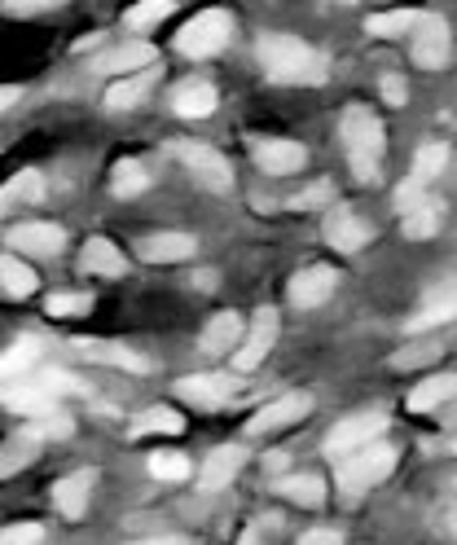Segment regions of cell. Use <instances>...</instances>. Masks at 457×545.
Here are the masks:
<instances>
[{"mask_svg":"<svg viewBox=\"0 0 457 545\" xmlns=\"http://www.w3.org/2000/svg\"><path fill=\"white\" fill-rule=\"evenodd\" d=\"M326 198H330V189H326V185H312L308 194H299L291 207H312V203H326Z\"/></svg>","mask_w":457,"mask_h":545,"instance_id":"681fc988","label":"cell"},{"mask_svg":"<svg viewBox=\"0 0 457 545\" xmlns=\"http://www.w3.org/2000/svg\"><path fill=\"white\" fill-rule=\"evenodd\" d=\"M93 299L88 295H49V317H75V313H88Z\"/></svg>","mask_w":457,"mask_h":545,"instance_id":"60d3db41","label":"cell"},{"mask_svg":"<svg viewBox=\"0 0 457 545\" xmlns=\"http://www.w3.org/2000/svg\"><path fill=\"white\" fill-rule=\"evenodd\" d=\"M80 269L84 273H102V277H119L124 273V251H119L110 238H88V247L80 255Z\"/></svg>","mask_w":457,"mask_h":545,"instance_id":"484cf974","label":"cell"},{"mask_svg":"<svg viewBox=\"0 0 457 545\" xmlns=\"http://www.w3.org/2000/svg\"><path fill=\"white\" fill-rule=\"evenodd\" d=\"M66 242V233L49 220H27V225L9 229V247H18L22 255H58Z\"/></svg>","mask_w":457,"mask_h":545,"instance_id":"5bb4252c","label":"cell"},{"mask_svg":"<svg viewBox=\"0 0 457 545\" xmlns=\"http://www.w3.org/2000/svg\"><path fill=\"white\" fill-rule=\"evenodd\" d=\"M146 93H150V75H128V80L110 84L106 106H110V110H132Z\"/></svg>","mask_w":457,"mask_h":545,"instance_id":"e575fe53","label":"cell"},{"mask_svg":"<svg viewBox=\"0 0 457 545\" xmlns=\"http://www.w3.org/2000/svg\"><path fill=\"white\" fill-rule=\"evenodd\" d=\"M299 545H343V537H339V528H312L299 537Z\"/></svg>","mask_w":457,"mask_h":545,"instance_id":"bcb514c9","label":"cell"},{"mask_svg":"<svg viewBox=\"0 0 457 545\" xmlns=\"http://www.w3.org/2000/svg\"><path fill=\"white\" fill-rule=\"evenodd\" d=\"M53 400H58V396H53L49 387L40 383V378H18V383H5V387H0V405L18 409V414H31V418L49 414Z\"/></svg>","mask_w":457,"mask_h":545,"instance_id":"9a60e30c","label":"cell"},{"mask_svg":"<svg viewBox=\"0 0 457 545\" xmlns=\"http://www.w3.org/2000/svg\"><path fill=\"white\" fill-rule=\"evenodd\" d=\"M44 528L40 524H9L0 528V545H40Z\"/></svg>","mask_w":457,"mask_h":545,"instance_id":"ab89813d","label":"cell"},{"mask_svg":"<svg viewBox=\"0 0 457 545\" xmlns=\"http://www.w3.org/2000/svg\"><path fill=\"white\" fill-rule=\"evenodd\" d=\"M189 471H194V466H189L185 453H154L150 458L154 480H189Z\"/></svg>","mask_w":457,"mask_h":545,"instance_id":"74e56055","label":"cell"},{"mask_svg":"<svg viewBox=\"0 0 457 545\" xmlns=\"http://www.w3.org/2000/svg\"><path fill=\"white\" fill-rule=\"evenodd\" d=\"M273 343H277V313L273 308H260L251 321V330L242 335L238 352H233V365H238V370H255V365L273 352Z\"/></svg>","mask_w":457,"mask_h":545,"instance_id":"52a82bcc","label":"cell"},{"mask_svg":"<svg viewBox=\"0 0 457 545\" xmlns=\"http://www.w3.org/2000/svg\"><path fill=\"white\" fill-rule=\"evenodd\" d=\"M321 233H326V242H330L334 251H343V255H356L365 242H370V225H365V220L356 216L352 207H330Z\"/></svg>","mask_w":457,"mask_h":545,"instance_id":"ba28073f","label":"cell"},{"mask_svg":"<svg viewBox=\"0 0 457 545\" xmlns=\"http://www.w3.org/2000/svg\"><path fill=\"white\" fill-rule=\"evenodd\" d=\"M36 361H40V343H36V339H18L14 348L0 357V387H5V383H18V378H27L31 370H36Z\"/></svg>","mask_w":457,"mask_h":545,"instance_id":"83f0119b","label":"cell"},{"mask_svg":"<svg viewBox=\"0 0 457 545\" xmlns=\"http://www.w3.org/2000/svg\"><path fill=\"white\" fill-rule=\"evenodd\" d=\"M422 198H427V185H418L414 176H409V181L396 189V211H409L414 203H422Z\"/></svg>","mask_w":457,"mask_h":545,"instance_id":"f6af8a7d","label":"cell"},{"mask_svg":"<svg viewBox=\"0 0 457 545\" xmlns=\"http://www.w3.org/2000/svg\"><path fill=\"white\" fill-rule=\"evenodd\" d=\"M238 545H260V541H255V532H247V537H242Z\"/></svg>","mask_w":457,"mask_h":545,"instance_id":"f5cc1de1","label":"cell"},{"mask_svg":"<svg viewBox=\"0 0 457 545\" xmlns=\"http://www.w3.org/2000/svg\"><path fill=\"white\" fill-rule=\"evenodd\" d=\"M304 414H312V396H304V392L277 396L247 422V431H255V436H264V431H282V427H291V422H299Z\"/></svg>","mask_w":457,"mask_h":545,"instance_id":"30bf717a","label":"cell"},{"mask_svg":"<svg viewBox=\"0 0 457 545\" xmlns=\"http://www.w3.org/2000/svg\"><path fill=\"white\" fill-rule=\"evenodd\" d=\"M176 396L194 409H220L233 396V383L225 374H189L176 383Z\"/></svg>","mask_w":457,"mask_h":545,"instance_id":"8fae6325","label":"cell"},{"mask_svg":"<svg viewBox=\"0 0 457 545\" xmlns=\"http://www.w3.org/2000/svg\"><path fill=\"white\" fill-rule=\"evenodd\" d=\"M414 62L427 66V71H440L449 62V22L440 14H427L422 27L414 31Z\"/></svg>","mask_w":457,"mask_h":545,"instance_id":"9c48e42d","label":"cell"},{"mask_svg":"<svg viewBox=\"0 0 457 545\" xmlns=\"http://www.w3.org/2000/svg\"><path fill=\"white\" fill-rule=\"evenodd\" d=\"M308 159V150L299 141H286V137H269V141H255V163L273 176H286V172H299Z\"/></svg>","mask_w":457,"mask_h":545,"instance_id":"e0dca14e","label":"cell"},{"mask_svg":"<svg viewBox=\"0 0 457 545\" xmlns=\"http://www.w3.org/2000/svg\"><path fill=\"white\" fill-rule=\"evenodd\" d=\"M440 220H444V203H436V198H422V203H414L409 211H400L405 238H431V233L440 229Z\"/></svg>","mask_w":457,"mask_h":545,"instance_id":"4316f807","label":"cell"},{"mask_svg":"<svg viewBox=\"0 0 457 545\" xmlns=\"http://www.w3.org/2000/svg\"><path fill=\"white\" fill-rule=\"evenodd\" d=\"M150 185V176H146V168H141L137 159H124L115 168V181H110V189H115L119 198H132V194H141V189Z\"/></svg>","mask_w":457,"mask_h":545,"instance_id":"d590c367","label":"cell"},{"mask_svg":"<svg viewBox=\"0 0 457 545\" xmlns=\"http://www.w3.org/2000/svg\"><path fill=\"white\" fill-rule=\"evenodd\" d=\"M18 97H22V88H18V84H0V110L18 106Z\"/></svg>","mask_w":457,"mask_h":545,"instance_id":"f907efd6","label":"cell"},{"mask_svg":"<svg viewBox=\"0 0 457 545\" xmlns=\"http://www.w3.org/2000/svg\"><path fill=\"white\" fill-rule=\"evenodd\" d=\"M154 62V49L150 44H119V49L102 53V58L93 62V71L102 75H124V71H141V66Z\"/></svg>","mask_w":457,"mask_h":545,"instance_id":"cb8c5ba5","label":"cell"},{"mask_svg":"<svg viewBox=\"0 0 457 545\" xmlns=\"http://www.w3.org/2000/svg\"><path fill=\"white\" fill-rule=\"evenodd\" d=\"M44 5H58V0H9V14H36V9H44Z\"/></svg>","mask_w":457,"mask_h":545,"instance_id":"c3c4849f","label":"cell"},{"mask_svg":"<svg viewBox=\"0 0 457 545\" xmlns=\"http://www.w3.org/2000/svg\"><path fill=\"white\" fill-rule=\"evenodd\" d=\"M194 251H198V242L189 233H154V238L137 242V255L146 264H176V260H189Z\"/></svg>","mask_w":457,"mask_h":545,"instance_id":"ac0fdd59","label":"cell"},{"mask_svg":"<svg viewBox=\"0 0 457 545\" xmlns=\"http://www.w3.org/2000/svg\"><path fill=\"white\" fill-rule=\"evenodd\" d=\"M172 5L176 0H137V5L128 9V27L146 31V27H154V22H163L167 14H172Z\"/></svg>","mask_w":457,"mask_h":545,"instance_id":"8d00e7d4","label":"cell"},{"mask_svg":"<svg viewBox=\"0 0 457 545\" xmlns=\"http://www.w3.org/2000/svg\"><path fill=\"white\" fill-rule=\"evenodd\" d=\"M172 154L185 163L189 172L198 176L207 189H216V194H229L233 189V168H229V159L220 150H211L203 146V141H172Z\"/></svg>","mask_w":457,"mask_h":545,"instance_id":"3957f363","label":"cell"},{"mask_svg":"<svg viewBox=\"0 0 457 545\" xmlns=\"http://www.w3.org/2000/svg\"><path fill=\"white\" fill-rule=\"evenodd\" d=\"M334 286H339V273L326 269V264H312V269L291 277V304L295 308H317L334 295Z\"/></svg>","mask_w":457,"mask_h":545,"instance_id":"7c38bea8","label":"cell"},{"mask_svg":"<svg viewBox=\"0 0 457 545\" xmlns=\"http://www.w3.org/2000/svg\"><path fill=\"white\" fill-rule=\"evenodd\" d=\"M132 545H185V537H146V541H132Z\"/></svg>","mask_w":457,"mask_h":545,"instance_id":"816d5d0a","label":"cell"},{"mask_svg":"<svg viewBox=\"0 0 457 545\" xmlns=\"http://www.w3.org/2000/svg\"><path fill=\"white\" fill-rule=\"evenodd\" d=\"M457 317V277H449V282H440L436 291L427 295V304H422L418 317H409V335H422V330H436L444 326V321Z\"/></svg>","mask_w":457,"mask_h":545,"instance_id":"4fadbf2b","label":"cell"},{"mask_svg":"<svg viewBox=\"0 0 457 545\" xmlns=\"http://www.w3.org/2000/svg\"><path fill=\"white\" fill-rule=\"evenodd\" d=\"M387 431V414H352V418H343L339 427L330 431V440H326V453L330 458H343V453H352V449H365V444H374L378 436Z\"/></svg>","mask_w":457,"mask_h":545,"instance_id":"8992f818","label":"cell"},{"mask_svg":"<svg viewBox=\"0 0 457 545\" xmlns=\"http://www.w3.org/2000/svg\"><path fill=\"white\" fill-rule=\"evenodd\" d=\"M225 44H229V14H220V9L198 14L194 22H185V31L176 36V49H181L185 58H211V53H220Z\"/></svg>","mask_w":457,"mask_h":545,"instance_id":"277c9868","label":"cell"},{"mask_svg":"<svg viewBox=\"0 0 457 545\" xmlns=\"http://www.w3.org/2000/svg\"><path fill=\"white\" fill-rule=\"evenodd\" d=\"M216 106H220V97H216V88H211L207 80H189V84H181L172 93V110L181 119H207Z\"/></svg>","mask_w":457,"mask_h":545,"instance_id":"44dd1931","label":"cell"},{"mask_svg":"<svg viewBox=\"0 0 457 545\" xmlns=\"http://www.w3.org/2000/svg\"><path fill=\"white\" fill-rule=\"evenodd\" d=\"M255 53H260V66L269 71V80H277V84H321L326 80L321 53L308 49V44L295 36H282V31L264 36L255 44Z\"/></svg>","mask_w":457,"mask_h":545,"instance_id":"6da1fadb","label":"cell"},{"mask_svg":"<svg viewBox=\"0 0 457 545\" xmlns=\"http://www.w3.org/2000/svg\"><path fill=\"white\" fill-rule=\"evenodd\" d=\"M440 352V343H414V348H405L400 357H392L396 370H409V365H418V361H431Z\"/></svg>","mask_w":457,"mask_h":545,"instance_id":"7bdbcfd3","label":"cell"},{"mask_svg":"<svg viewBox=\"0 0 457 545\" xmlns=\"http://www.w3.org/2000/svg\"><path fill=\"white\" fill-rule=\"evenodd\" d=\"M242 317L238 313H216L203 326V352L207 357H225V352H238V343H242Z\"/></svg>","mask_w":457,"mask_h":545,"instance_id":"ffe728a7","label":"cell"},{"mask_svg":"<svg viewBox=\"0 0 457 545\" xmlns=\"http://www.w3.org/2000/svg\"><path fill=\"white\" fill-rule=\"evenodd\" d=\"M348 163H352V176L361 185H374L378 181V163L383 159H374V154H348Z\"/></svg>","mask_w":457,"mask_h":545,"instance_id":"ee69618b","label":"cell"},{"mask_svg":"<svg viewBox=\"0 0 457 545\" xmlns=\"http://www.w3.org/2000/svg\"><path fill=\"white\" fill-rule=\"evenodd\" d=\"M36 453H40V436L31 427L18 431V436H9L5 444H0V480L22 471V466H31V462H36Z\"/></svg>","mask_w":457,"mask_h":545,"instance_id":"d4e9b609","label":"cell"},{"mask_svg":"<svg viewBox=\"0 0 457 545\" xmlns=\"http://www.w3.org/2000/svg\"><path fill=\"white\" fill-rule=\"evenodd\" d=\"M0 282H5L9 295L27 299L31 291H36V269H31V264H22L18 255H0Z\"/></svg>","mask_w":457,"mask_h":545,"instance_id":"1f68e13d","label":"cell"},{"mask_svg":"<svg viewBox=\"0 0 457 545\" xmlns=\"http://www.w3.org/2000/svg\"><path fill=\"white\" fill-rule=\"evenodd\" d=\"M449 524H453V532H457V510H453V519H449Z\"/></svg>","mask_w":457,"mask_h":545,"instance_id":"db71d44e","label":"cell"},{"mask_svg":"<svg viewBox=\"0 0 457 545\" xmlns=\"http://www.w3.org/2000/svg\"><path fill=\"white\" fill-rule=\"evenodd\" d=\"M75 348L84 352L88 361H102V365H115V370H132V374H146L150 361L137 357L132 348H119V343H97V339H80Z\"/></svg>","mask_w":457,"mask_h":545,"instance_id":"7402d4cb","label":"cell"},{"mask_svg":"<svg viewBox=\"0 0 457 545\" xmlns=\"http://www.w3.org/2000/svg\"><path fill=\"white\" fill-rule=\"evenodd\" d=\"M31 431L44 440V436H71V418L58 414V409H49V414H40L36 422H31Z\"/></svg>","mask_w":457,"mask_h":545,"instance_id":"f35d334b","label":"cell"},{"mask_svg":"<svg viewBox=\"0 0 457 545\" xmlns=\"http://www.w3.org/2000/svg\"><path fill=\"white\" fill-rule=\"evenodd\" d=\"M453 449H457V444H453Z\"/></svg>","mask_w":457,"mask_h":545,"instance_id":"11a10c76","label":"cell"},{"mask_svg":"<svg viewBox=\"0 0 457 545\" xmlns=\"http://www.w3.org/2000/svg\"><path fill=\"white\" fill-rule=\"evenodd\" d=\"M383 97L392 106H405V97H409V88H405V80H396V75H387L383 80Z\"/></svg>","mask_w":457,"mask_h":545,"instance_id":"7dc6e473","label":"cell"},{"mask_svg":"<svg viewBox=\"0 0 457 545\" xmlns=\"http://www.w3.org/2000/svg\"><path fill=\"white\" fill-rule=\"evenodd\" d=\"M339 132H343V141H348V154H374V159H383L387 132H383V119H378L370 106H348L343 110Z\"/></svg>","mask_w":457,"mask_h":545,"instance_id":"5b68a950","label":"cell"},{"mask_svg":"<svg viewBox=\"0 0 457 545\" xmlns=\"http://www.w3.org/2000/svg\"><path fill=\"white\" fill-rule=\"evenodd\" d=\"M396 471V449L392 444H365V449H352L339 458V471H334V480L348 497L356 493H370L374 484H383L387 475Z\"/></svg>","mask_w":457,"mask_h":545,"instance_id":"7a4b0ae2","label":"cell"},{"mask_svg":"<svg viewBox=\"0 0 457 545\" xmlns=\"http://www.w3.org/2000/svg\"><path fill=\"white\" fill-rule=\"evenodd\" d=\"M444 168H449V146H444V141H427V146L414 154V181L418 185H431Z\"/></svg>","mask_w":457,"mask_h":545,"instance_id":"d6a6232c","label":"cell"},{"mask_svg":"<svg viewBox=\"0 0 457 545\" xmlns=\"http://www.w3.org/2000/svg\"><path fill=\"white\" fill-rule=\"evenodd\" d=\"M242 462H247V453L238 449V444H225V449H216L211 458L203 462V471H198V488L203 493H216V488L233 484V475L242 471Z\"/></svg>","mask_w":457,"mask_h":545,"instance_id":"d6986e66","label":"cell"},{"mask_svg":"<svg viewBox=\"0 0 457 545\" xmlns=\"http://www.w3.org/2000/svg\"><path fill=\"white\" fill-rule=\"evenodd\" d=\"M277 493H282L286 502L312 510V506L326 502V480H317V475H286V480H277Z\"/></svg>","mask_w":457,"mask_h":545,"instance_id":"f546056e","label":"cell"},{"mask_svg":"<svg viewBox=\"0 0 457 545\" xmlns=\"http://www.w3.org/2000/svg\"><path fill=\"white\" fill-rule=\"evenodd\" d=\"M44 198V181H40V172H22V176H14L5 189H0V216H5L9 207H22V203H40Z\"/></svg>","mask_w":457,"mask_h":545,"instance_id":"4dcf8cb0","label":"cell"},{"mask_svg":"<svg viewBox=\"0 0 457 545\" xmlns=\"http://www.w3.org/2000/svg\"><path fill=\"white\" fill-rule=\"evenodd\" d=\"M93 484H97V471H71V475H62V480L53 484V506H58V515L80 519L84 510H88V497H93Z\"/></svg>","mask_w":457,"mask_h":545,"instance_id":"2e32d148","label":"cell"},{"mask_svg":"<svg viewBox=\"0 0 457 545\" xmlns=\"http://www.w3.org/2000/svg\"><path fill=\"white\" fill-rule=\"evenodd\" d=\"M40 383L49 387L53 396H75V392H84V387H80V378H71L66 370H44V374H40Z\"/></svg>","mask_w":457,"mask_h":545,"instance_id":"b9f144b4","label":"cell"},{"mask_svg":"<svg viewBox=\"0 0 457 545\" xmlns=\"http://www.w3.org/2000/svg\"><path fill=\"white\" fill-rule=\"evenodd\" d=\"M422 9H387V14H374L370 18V36H383V40H396V36H414L422 27Z\"/></svg>","mask_w":457,"mask_h":545,"instance_id":"f1b7e54d","label":"cell"},{"mask_svg":"<svg viewBox=\"0 0 457 545\" xmlns=\"http://www.w3.org/2000/svg\"><path fill=\"white\" fill-rule=\"evenodd\" d=\"M181 427L185 422L176 409H146V414L132 422V436H154V431H159V436H176Z\"/></svg>","mask_w":457,"mask_h":545,"instance_id":"836d02e7","label":"cell"},{"mask_svg":"<svg viewBox=\"0 0 457 545\" xmlns=\"http://www.w3.org/2000/svg\"><path fill=\"white\" fill-rule=\"evenodd\" d=\"M457 396V374H431L427 383H418L414 392H409V409L414 414H431V409H440L444 400Z\"/></svg>","mask_w":457,"mask_h":545,"instance_id":"603a6c76","label":"cell"}]
</instances>
